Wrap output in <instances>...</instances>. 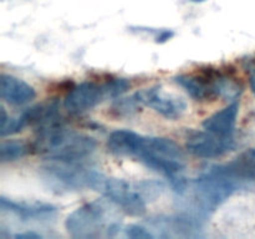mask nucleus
<instances>
[{
    "mask_svg": "<svg viewBox=\"0 0 255 239\" xmlns=\"http://www.w3.org/2000/svg\"><path fill=\"white\" fill-rule=\"evenodd\" d=\"M67 233L76 239L115 237L121 229V222L105 201H95L75 209L65 221Z\"/></svg>",
    "mask_w": 255,
    "mask_h": 239,
    "instance_id": "nucleus-4",
    "label": "nucleus"
},
{
    "mask_svg": "<svg viewBox=\"0 0 255 239\" xmlns=\"http://www.w3.org/2000/svg\"><path fill=\"white\" fill-rule=\"evenodd\" d=\"M104 84L97 85L85 81L72 87L64 97V109L70 114H81L89 111L106 100Z\"/></svg>",
    "mask_w": 255,
    "mask_h": 239,
    "instance_id": "nucleus-10",
    "label": "nucleus"
},
{
    "mask_svg": "<svg viewBox=\"0 0 255 239\" xmlns=\"http://www.w3.org/2000/svg\"><path fill=\"white\" fill-rule=\"evenodd\" d=\"M164 189L163 182L156 179L133 182L104 174L97 191L126 214L139 217L146 212L147 203L161 196Z\"/></svg>",
    "mask_w": 255,
    "mask_h": 239,
    "instance_id": "nucleus-3",
    "label": "nucleus"
},
{
    "mask_svg": "<svg viewBox=\"0 0 255 239\" xmlns=\"http://www.w3.org/2000/svg\"><path fill=\"white\" fill-rule=\"evenodd\" d=\"M174 81L186 90L187 94L192 99L197 101H203V100L213 97L209 85L208 76H198V75H178L174 77Z\"/></svg>",
    "mask_w": 255,
    "mask_h": 239,
    "instance_id": "nucleus-16",
    "label": "nucleus"
},
{
    "mask_svg": "<svg viewBox=\"0 0 255 239\" xmlns=\"http://www.w3.org/2000/svg\"><path fill=\"white\" fill-rule=\"evenodd\" d=\"M141 106L142 104L139 101L138 96H137V94H133L132 96L128 97H117V99H115L111 110L116 116L127 117L138 111Z\"/></svg>",
    "mask_w": 255,
    "mask_h": 239,
    "instance_id": "nucleus-19",
    "label": "nucleus"
},
{
    "mask_svg": "<svg viewBox=\"0 0 255 239\" xmlns=\"http://www.w3.org/2000/svg\"><path fill=\"white\" fill-rule=\"evenodd\" d=\"M213 97H222L228 101H238L242 94V86L237 80L226 74L207 75Z\"/></svg>",
    "mask_w": 255,
    "mask_h": 239,
    "instance_id": "nucleus-14",
    "label": "nucleus"
},
{
    "mask_svg": "<svg viewBox=\"0 0 255 239\" xmlns=\"http://www.w3.org/2000/svg\"><path fill=\"white\" fill-rule=\"evenodd\" d=\"M238 114L239 101H232L221 111L207 117L203 122V128L221 136H234Z\"/></svg>",
    "mask_w": 255,
    "mask_h": 239,
    "instance_id": "nucleus-13",
    "label": "nucleus"
},
{
    "mask_svg": "<svg viewBox=\"0 0 255 239\" xmlns=\"http://www.w3.org/2000/svg\"><path fill=\"white\" fill-rule=\"evenodd\" d=\"M40 176L47 186L59 192L90 188L97 191L104 174L82 161L47 159L40 167Z\"/></svg>",
    "mask_w": 255,
    "mask_h": 239,
    "instance_id": "nucleus-6",
    "label": "nucleus"
},
{
    "mask_svg": "<svg viewBox=\"0 0 255 239\" xmlns=\"http://www.w3.org/2000/svg\"><path fill=\"white\" fill-rule=\"evenodd\" d=\"M148 226L157 232L156 236L161 238L183 237V238H197L201 237L204 222L186 212H179L174 216H161L151 218Z\"/></svg>",
    "mask_w": 255,
    "mask_h": 239,
    "instance_id": "nucleus-7",
    "label": "nucleus"
},
{
    "mask_svg": "<svg viewBox=\"0 0 255 239\" xmlns=\"http://www.w3.org/2000/svg\"><path fill=\"white\" fill-rule=\"evenodd\" d=\"M246 181L237 177L228 164L213 166L196 178L188 181L178 197L181 212L206 222L221 204L244 187Z\"/></svg>",
    "mask_w": 255,
    "mask_h": 239,
    "instance_id": "nucleus-1",
    "label": "nucleus"
},
{
    "mask_svg": "<svg viewBox=\"0 0 255 239\" xmlns=\"http://www.w3.org/2000/svg\"><path fill=\"white\" fill-rule=\"evenodd\" d=\"M249 85H251L252 92H253L254 96H255V66H253L251 69V77H249Z\"/></svg>",
    "mask_w": 255,
    "mask_h": 239,
    "instance_id": "nucleus-24",
    "label": "nucleus"
},
{
    "mask_svg": "<svg viewBox=\"0 0 255 239\" xmlns=\"http://www.w3.org/2000/svg\"><path fill=\"white\" fill-rule=\"evenodd\" d=\"M234 147V136H221L207 129L191 134L186 142L187 151L192 156L204 159L218 158L231 152Z\"/></svg>",
    "mask_w": 255,
    "mask_h": 239,
    "instance_id": "nucleus-8",
    "label": "nucleus"
},
{
    "mask_svg": "<svg viewBox=\"0 0 255 239\" xmlns=\"http://www.w3.org/2000/svg\"><path fill=\"white\" fill-rule=\"evenodd\" d=\"M94 137L60 123L37 129L34 151L46 159L84 161L96 149Z\"/></svg>",
    "mask_w": 255,
    "mask_h": 239,
    "instance_id": "nucleus-2",
    "label": "nucleus"
},
{
    "mask_svg": "<svg viewBox=\"0 0 255 239\" xmlns=\"http://www.w3.org/2000/svg\"><path fill=\"white\" fill-rule=\"evenodd\" d=\"M2 212L11 213L22 221H49L57 213V208L47 203H19L5 197L0 198Z\"/></svg>",
    "mask_w": 255,
    "mask_h": 239,
    "instance_id": "nucleus-11",
    "label": "nucleus"
},
{
    "mask_svg": "<svg viewBox=\"0 0 255 239\" xmlns=\"http://www.w3.org/2000/svg\"><path fill=\"white\" fill-rule=\"evenodd\" d=\"M132 158L147 168L163 174L167 178L182 174L186 168V156L178 143L167 137H146L139 134Z\"/></svg>",
    "mask_w": 255,
    "mask_h": 239,
    "instance_id": "nucleus-5",
    "label": "nucleus"
},
{
    "mask_svg": "<svg viewBox=\"0 0 255 239\" xmlns=\"http://www.w3.org/2000/svg\"><path fill=\"white\" fill-rule=\"evenodd\" d=\"M15 239H40L41 234L36 232H24V233H17L14 236Z\"/></svg>",
    "mask_w": 255,
    "mask_h": 239,
    "instance_id": "nucleus-23",
    "label": "nucleus"
},
{
    "mask_svg": "<svg viewBox=\"0 0 255 239\" xmlns=\"http://www.w3.org/2000/svg\"><path fill=\"white\" fill-rule=\"evenodd\" d=\"M0 97L12 106H21L31 102L36 97V91L19 77L2 74L0 77Z\"/></svg>",
    "mask_w": 255,
    "mask_h": 239,
    "instance_id": "nucleus-12",
    "label": "nucleus"
},
{
    "mask_svg": "<svg viewBox=\"0 0 255 239\" xmlns=\"http://www.w3.org/2000/svg\"><path fill=\"white\" fill-rule=\"evenodd\" d=\"M174 32L172 31V30H162V31H159V34L157 35L156 37V41L157 42H166L168 41V40H171L172 37H173Z\"/></svg>",
    "mask_w": 255,
    "mask_h": 239,
    "instance_id": "nucleus-22",
    "label": "nucleus"
},
{
    "mask_svg": "<svg viewBox=\"0 0 255 239\" xmlns=\"http://www.w3.org/2000/svg\"><path fill=\"white\" fill-rule=\"evenodd\" d=\"M229 168L237 177L249 182L255 179V148H249L239 154L234 161L229 162Z\"/></svg>",
    "mask_w": 255,
    "mask_h": 239,
    "instance_id": "nucleus-17",
    "label": "nucleus"
},
{
    "mask_svg": "<svg viewBox=\"0 0 255 239\" xmlns=\"http://www.w3.org/2000/svg\"><path fill=\"white\" fill-rule=\"evenodd\" d=\"M139 134L129 129H116L107 138V149L119 157H132Z\"/></svg>",
    "mask_w": 255,
    "mask_h": 239,
    "instance_id": "nucleus-15",
    "label": "nucleus"
},
{
    "mask_svg": "<svg viewBox=\"0 0 255 239\" xmlns=\"http://www.w3.org/2000/svg\"><path fill=\"white\" fill-rule=\"evenodd\" d=\"M125 234H126V237H128V238L133 239H149L156 237L153 234V232L149 231V228L139 226V224H131V226L126 227Z\"/></svg>",
    "mask_w": 255,
    "mask_h": 239,
    "instance_id": "nucleus-21",
    "label": "nucleus"
},
{
    "mask_svg": "<svg viewBox=\"0 0 255 239\" xmlns=\"http://www.w3.org/2000/svg\"><path fill=\"white\" fill-rule=\"evenodd\" d=\"M30 152V146L24 141L19 139H7L0 144V161L1 163L16 161L22 158Z\"/></svg>",
    "mask_w": 255,
    "mask_h": 239,
    "instance_id": "nucleus-18",
    "label": "nucleus"
},
{
    "mask_svg": "<svg viewBox=\"0 0 255 239\" xmlns=\"http://www.w3.org/2000/svg\"><path fill=\"white\" fill-rule=\"evenodd\" d=\"M131 87V82L127 79H111L104 84L105 92H106L107 99H117L122 94L127 91Z\"/></svg>",
    "mask_w": 255,
    "mask_h": 239,
    "instance_id": "nucleus-20",
    "label": "nucleus"
},
{
    "mask_svg": "<svg viewBox=\"0 0 255 239\" xmlns=\"http://www.w3.org/2000/svg\"><path fill=\"white\" fill-rule=\"evenodd\" d=\"M136 94L142 106L151 107L168 120L179 119L187 110V102L183 97L164 92L159 86L143 89Z\"/></svg>",
    "mask_w": 255,
    "mask_h": 239,
    "instance_id": "nucleus-9",
    "label": "nucleus"
},
{
    "mask_svg": "<svg viewBox=\"0 0 255 239\" xmlns=\"http://www.w3.org/2000/svg\"><path fill=\"white\" fill-rule=\"evenodd\" d=\"M192 2H203L204 0H191Z\"/></svg>",
    "mask_w": 255,
    "mask_h": 239,
    "instance_id": "nucleus-25",
    "label": "nucleus"
}]
</instances>
